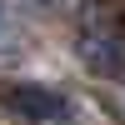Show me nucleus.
I'll use <instances>...</instances> for the list:
<instances>
[{
	"label": "nucleus",
	"mask_w": 125,
	"mask_h": 125,
	"mask_svg": "<svg viewBox=\"0 0 125 125\" xmlns=\"http://www.w3.org/2000/svg\"><path fill=\"white\" fill-rule=\"evenodd\" d=\"M75 50L95 75H125V35L110 20H85L75 35Z\"/></svg>",
	"instance_id": "obj_1"
},
{
	"label": "nucleus",
	"mask_w": 125,
	"mask_h": 125,
	"mask_svg": "<svg viewBox=\"0 0 125 125\" xmlns=\"http://www.w3.org/2000/svg\"><path fill=\"white\" fill-rule=\"evenodd\" d=\"M5 100L25 125H65L70 120V100L50 85H10Z\"/></svg>",
	"instance_id": "obj_2"
}]
</instances>
